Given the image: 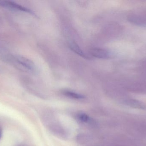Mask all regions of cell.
<instances>
[{
  "label": "cell",
  "mask_w": 146,
  "mask_h": 146,
  "mask_svg": "<svg viewBox=\"0 0 146 146\" xmlns=\"http://www.w3.org/2000/svg\"><path fill=\"white\" fill-rule=\"evenodd\" d=\"M0 6L9 9H12V10L22 11V12L29 13L31 14H34L32 10L21 5H19L13 1H3V0L0 1Z\"/></svg>",
  "instance_id": "6da1fadb"
},
{
  "label": "cell",
  "mask_w": 146,
  "mask_h": 146,
  "mask_svg": "<svg viewBox=\"0 0 146 146\" xmlns=\"http://www.w3.org/2000/svg\"><path fill=\"white\" fill-rule=\"evenodd\" d=\"M14 58L17 64L21 67L29 71H33L35 70V64L30 59L20 55L15 56Z\"/></svg>",
  "instance_id": "7a4b0ae2"
},
{
  "label": "cell",
  "mask_w": 146,
  "mask_h": 146,
  "mask_svg": "<svg viewBox=\"0 0 146 146\" xmlns=\"http://www.w3.org/2000/svg\"><path fill=\"white\" fill-rule=\"evenodd\" d=\"M90 53L91 55L98 59H108L111 56V54L110 51L102 48H92L90 49Z\"/></svg>",
  "instance_id": "3957f363"
},
{
  "label": "cell",
  "mask_w": 146,
  "mask_h": 146,
  "mask_svg": "<svg viewBox=\"0 0 146 146\" xmlns=\"http://www.w3.org/2000/svg\"><path fill=\"white\" fill-rule=\"evenodd\" d=\"M69 46L71 50L82 58L86 59H89V57L85 54L80 46L75 42H72L69 44Z\"/></svg>",
  "instance_id": "277c9868"
},
{
  "label": "cell",
  "mask_w": 146,
  "mask_h": 146,
  "mask_svg": "<svg viewBox=\"0 0 146 146\" xmlns=\"http://www.w3.org/2000/svg\"><path fill=\"white\" fill-rule=\"evenodd\" d=\"M63 93L64 95L70 98L75 99H82L85 98L84 95L72 91H65Z\"/></svg>",
  "instance_id": "5b68a950"
},
{
  "label": "cell",
  "mask_w": 146,
  "mask_h": 146,
  "mask_svg": "<svg viewBox=\"0 0 146 146\" xmlns=\"http://www.w3.org/2000/svg\"><path fill=\"white\" fill-rule=\"evenodd\" d=\"M77 118L80 121L83 123H87L89 121V116L85 113H80L77 115Z\"/></svg>",
  "instance_id": "8992f818"
},
{
  "label": "cell",
  "mask_w": 146,
  "mask_h": 146,
  "mask_svg": "<svg viewBox=\"0 0 146 146\" xmlns=\"http://www.w3.org/2000/svg\"><path fill=\"white\" fill-rule=\"evenodd\" d=\"M0 138H1V134H0Z\"/></svg>",
  "instance_id": "52a82bcc"
}]
</instances>
